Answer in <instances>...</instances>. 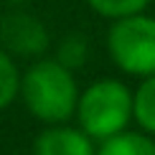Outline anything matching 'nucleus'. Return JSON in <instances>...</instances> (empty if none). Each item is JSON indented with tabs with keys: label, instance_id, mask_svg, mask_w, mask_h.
<instances>
[{
	"label": "nucleus",
	"instance_id": "f257e3e1",
	"mask_svg": "<svg viewBox=\"0 0 155 155\" xmlns=\"http://www.w3.org/2000/svg\"><path fill=\"white\" fill-rule=\"evenodd\" d=\"M79 92L81 89L74 71L64 66L56 56H38L25 71H21L18 97L23 99L25 109L43 125H59L71 120Z\"/></svg>",
	"mask_w": 155,
	"mask_h": 155
},
{
	"label": "nucleus",
	"instance_id": "423d86ee",
	"mask_svg": "<svg viewBox=\"0 0 155 155\" xmlns=\"http://www.w3.org/2000/svg\"><path fill=\"white\" fill-rule=\"evenodd\" d=\"M97 155H155V137L143 130H130L107 137L97 145Z\"/></svg>",
	"mask_w": 155,
	"mask_h": 155
},
{
	"label": "nucleus",
	"instance_id": "f03ea898",
	"mask_svg": "<svg viewBox=\"0 0 155 155\" xmlns=\"http://www.w3.org/2000/svg\"><path fill=\"white\" fill-rule=\"evenodd\" d=\"M74 120L94 143L125 132L132 122V89L114 76L92 81L79 92Z\"/></svg>",
	"mask_w": 155,
	"mask_h": 155
},
{
	"label": "nucleus",
	"instance_id": "6e6552de",
	"mask_svg": "<svg viewBox=\"0 0 155 155\" xmlns=\"http://www.w3.org/2000/svg\"><path fill=\"white\" fill-rule=\"evenodd\" d=\"M21 89V69L15 64V56L0 46V109L10 107L18 99Z\"/></svg>",
	"mask_w": 155,
	"mask_h": 155
},
{
	"label": "nucleus",
	"instance_id": "20e7f679",
	"mask_svg": "<svg viewBox=\"0 0 155 155\" xmlns=\"http://www.w3.org/2000/svg\"><path fill=\"white\" fill-rule=\"evenodd\" d=\"M48 28L31 13L15 10L0 18V46L8 54L23 56V59H38L48 51Z\"/></svg>",
	"mask_w": 155,
	"mask_h": 155
},
{
	"label": "nucleus",
	"instance_id": "1a4fd4ad",
	"mask_svg": "<svg viewBox=\"0 0 155 155\" xmlns=\"http://www.w3.org/2000/svg\"><path fill=\"white\" fill-rule=\"evenodd\" d=\"M153 0H87V5L92 8L99 18L107 21H117V18L132 15V13H143L150 8Z\"/></svg>",
	"mask_w": 155,
	"mask_h": 155
},
{
	"label": "nucleus",
	"instance_id": "7ed1b4c3",
	"mask_svg": "<svg viewBox=\"0 0 155 155\" xmlns=\"http://www.w3.org/2000/svg\"><path fill=\"white\" fill-rule=\"evenodd\" d=\"M104 43L112 64L122 74L135 79L155 74V15L147 10L112 21Z\"/></svg>",
	"mask_w": 155,
	"mask_h": 155
},
{
	"label": "nucleus",
	"instance_id": "39448f33",
	"mask_svg": "<svg viewBox=\"0 0 155 155\" xmlns=\"http://www.w3.org/2000/svg\"><path fill=\"white\" fill-rule=\"evenodd\" d=\"M97 145L79 125H46L33 140V155H97Z\"/></svg>",
	"mask_w": 155,
	"mask_h": 155
},
{
	"label": "nucleus",
	"instance_id": "9d476101",
	"mask_svg": "<svg viewBox=\"0 0 155 155\" xmlns=\"http://www.w3.org/2000/svg\"><path fill=\"white\" fill-rule=\"evenodd\" d=\"M56 59H59L64 66H69L71 71L81 69L89 59V43L84 41V36L79 33H69L61 38L59 48H56Z\"/></svg>",
	"mask_w": 155,
	"mask_h": 155
},
{
	"label": "nucleus",
	"instance_id": "0eeeda50",
	"mask_svg": "<svg viewBox=\"0 0 155 155\" xmlns=\"http://www.w3.org/2000/svg\"><path fill=\"white\" fill-rule=\"evenodd\" d=\"M132 122L155 137V74L140 79L137 89H132Z\"/></svg>",
	"mask_w": 155,
	"mask_h": 155
}]
</instances>
